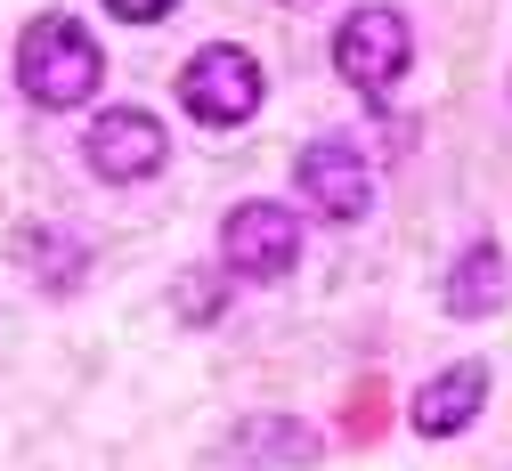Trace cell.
Here are the masks:
<instances>
[{
    "instance_id": "6da1fadb",
    "label": "cell",
    "mask_w": 512,
    "mask_h": 471,
    "mask_svg": "<svg viewBox=\"0 0 512 471\" xmlns=\"http://www.w3.org/2000/svg\"><path fill=\"white\" fill-rule=\"evenodd\" d=\"M98 74H106V57H98V41L74 25V17H33L25 25V41H17V90L33 98V106H82L90 90H98Z\"/></svg>"
},
{
    "instance_id": "7a4b0ae2",
    "label": "cell",
    "mask_w": 512,
    "mask_h": 471,
    "mask_svg": "<svg viewBox=\"0 0 512 471\" xmlns=\"http://www.w3.org/2000/svg\"><path fill=\"white\" fill-rule=\"evenodd\" d=\"M407 57H415V33H407L399 9H350L342 33H334V74H342L350 90H366V98L399 90Z\"/></svg>"
},
{
    "instance_id": "3957f363",
    "label": "cell",
    "mask_w": 512,
    "mask_h": 471,
    "mask_svg": "<svg viewBox=\"0 0 512 471\" xmlns=\"http://www.w3.org/2000/svg\"><path fill=\"white\" fill-rule=\"evenodd\" d=\"M179 106L196 122H212V130H236V122H252V106H261V65H252L236 41H212V49L187 57Z\"/></svg>"
},
{
    "instance_id": "277c9868",
    "label": "cell",
    "mask_w": 512,
    "mask_h": 471,
    "mask_svg": "<svg viewBox=\"0 0 512 471\" xmlns=\"http://www.w3.org/2000/svg\"><path fill=\"white\" fill-rule=\"evenodd\" d=\"M293 187H301V204H309L317 220H334V228H358V220L374 212V163H366L350 139H317V147H301Z\"/></svg>"
},
{
    "instance_id": "5b68a950",
    "label": "cell",
    "mask_w": 512,
    "mask_h": 471,
    "mask_svg": "<svg viewBox=\"0 0 512 471\" xmlns=\"http://www.w3.org/2000/svg\"><path fill=\"white\" fill-rule=\"evenodd\" d=\"M220 260H228V277H244V285H277V277H293V260H301V220L285 204H236L220 220Z\"/></svg>"
},
{
    "instance_id": "8992f818",
    "label": "cell",
    "mask_w": 512,
    "mask_h": 471,
    "mask_svg": "<svg viewBox=\"0 0 512 471\" xmlns=\"http://www.w3.org/2000/svg\"><path fill=\"white\" fill-rule=\"evenodd\" d=\"M82 155H90V171H98L106 187H131V179H155V171H163L171 139H163V122H155V114L114 106V114H98V122H90Z\"/></svg>"
},
{
    "instance_id": "52a82bcc",
    "label": "cell",
    "mask_w": 512,
    "mask_h": 471,
    "mask_svg": "<svg viewBox=\"0 0 512 471\" xmlns=\"http://www.w3.org/2000/svg\"><path fill=\"white\" fill-rule=\"evenodd\" d=\"M480 398H488V366H480V358H464V366H447L439 382H423V390H415L407 423H415L423 439H456V431L480 415Z\"/></svg>"
},
{
    "instance_id": "ba28073f",
    "label": "cell",
    "mask_w": 512,
    "mask_h": 471,
    "mask_svg": "<svg viewBox=\"0 0 512 471\" xmlns=\"http://www.w3.org/2000/svg\"><path fill=\"white\" fill-rule=\"evenodd\" d=\"M504 293H512V268H504V252H496V244H464V252H456V268H447V285H439L447 317H496V309H504Z\"/></svg>"
},
{
    "instance_id": "9c48e42d",
    "label": "cell",
    "mask_w": 512,
    "mask_h": 471,
    "mask_svg": "<svg viewBox=\"0 0 512 471\" xmlns=\"http://www.w3.org/2000/svg\"><path fill=\"white\" fill-rule=\"evenodd\" d=\"M220 455H236V463H309L317 455V431H301L285 415H252L244 431H228Z\"/></svg>"
},
{
    "instance_id": "30bf717a",
    "label": "cell",
    "mask_w": 512,
    "mask_h": 471,
    "mask_svg": "<svg viewBox=\"0 0 512 471\" xmlns=\"http://www.w3.org/2000/svg\"><path fill=\"white\" fill-rule=\"evenodd\" d=\"M106 9L122 17V25H155V17H171L179 0H106Z\"/></svg>"
},
{
    "instance_id": "8fae6325",
    "label": "cell",
    "mask_w": 512,
    "mask_h": 471,
    "mask_svg": "<svg viewBox=\"0 0 512 471\" xmlns=\"http://www.w3.org/2000/svg\"><path fill=\"white\" fill-rule=\"evenodd\" d=\"M187 285H196V293H187V317H212L220 309V285L212 277H187Z\"/></svg>"
},
{
    "instance_id": "7c38bea8",
    "label": "cell",
    "mask_w": 512,
    "mask_h": 471,
    "mask_svg": "<svg viewBox=\"0 0 512 471\" xmlns=\"http://www.w3.org/2000/svg\"><path fill=\"white\" fill-rule=\"evenodd\" d=\"M285 9H309V0H285Z\"/></svg>"
}]
</instances>
